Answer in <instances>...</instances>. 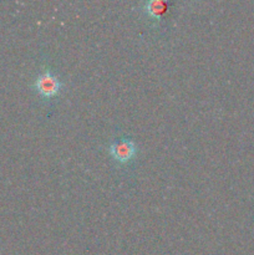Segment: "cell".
<instances>
[{
	"label": "cell",
	"mask_w": 254,
	"mask_h": 255,
	"mask_svg": "<svg viewBox=\"0 0 254 255\" xmlns=\"http://www.w3.org/2000/svg\"><path fill=\"white\" fill-rule=\"evenodd\" d=\"M168 10V2L161 1V0H152L143 4L142 11L146 15H148L152 19H161L164 15V12Z\"/></svg>",
	"instance_id": "3957f363"
},
{
	"label": "cell",
	"mask_w": 254,
	"mask_h": 255,
	"mask_svg": "<svg viewBox=\"0 0 254 255\" xmlns=\"http://www.w3.org/2000/svg\"><path fill=\"white\" fill-rule=\"evenodd\" d=\"M62 85L64 84L60 81L59 77L50 70H45L44 72H41L34 82L35 90L44 99H51L56 96L61 90Z\"/></svg>",
	"instance_id": "6da1fadb"
},
{
	"label": "cell",
	"mask_w": 254,
	"mask_h": 255,
	"mask_svg": "<svg viewBox=\"0 0 254 255\" xmlns=\"http://www.w3.org/2000/svg\"><path fill=\"white\" fill-rule=\"evenodd\" d=\"M136 152L137 148L134 142L127 138L115 141L110 146V153L114 157L115 161L120 162V163H127V162L131 161L134 154H136Z\"/></svg>",
	"instance_id": "7a4b0ae2"
}]
</instances>
